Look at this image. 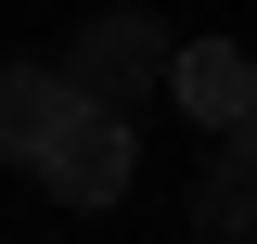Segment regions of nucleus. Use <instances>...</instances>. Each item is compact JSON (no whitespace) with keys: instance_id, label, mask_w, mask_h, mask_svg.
I'll return each instance as SVG.
<instances>
[{"instance_id":"f257e3e1","label":"nucleus","mask_w":257,"mask_h":244,"mask_svg":"<svg viewBox=\"0 0 257 244\" xmlns=\"http://www.w3.org/2000/svg\"><path fill=\"white\" fill-rule=\"evenodd\" d=\"M167 64H180V26H167V13H90V26L52 52V77L90 103V116H128L142 90H167Z\"/></svg>"},{"instance_id":"f03ea898","label":"nucleus","mask_w":257,"mask_h":244,"mask_svg":"<svg viewBox=\"0 0 257 244\" xmlns=\"http://www.w3.org/2000/svg\"><path fill=\"white\" fill-rule=\"evenodd\" d=\"M128 180H142V142H128V116H77L52 154H39V193H52V206H116Z\"/></svg>"},{"instance_id":"7ed1b4c3","label":"nucleus","mask_w":257,"mask_h":244,"mask_svg":"<svg viewBox=\"0 0 257 244\" xmlns=\"http://www.w3.org/2000/svg\"><path fill=\"white\" fill-rule=\"evenodd\" d=\"M77 116H90V103L64 90L52 64H0V167H39V154H52Z\"/></svg>"},{"instance_id":"20e7f679","label":"nucleus","mask_w":257,"mask_h":244,"mask_svg":"<svg viewBox=\"0 0 257 244\" xmlns=\"http://www.w3.org/2000/svg\"><path fill=\"white\" fill-rule=\"evenodd\" d=\"M167 90L193 103V129L219 142V129H244L257 116V64L231 52V39H180V64H167Z\"/></svg>"},{"instance_id":"39448f33","label":"nucleus","mask_w":257,"mask_h":244,"mask_svg":"<svg viewBox=\"0 0 257 244\" xmlns=\"http://www.w3.org/2000/svg\"><path fill=\"white\" fill-rule=\"evenodd\" d=\"M193 218H206V244H257V116L206 142V180H193Z\"/></svg>"}]
</instances>
